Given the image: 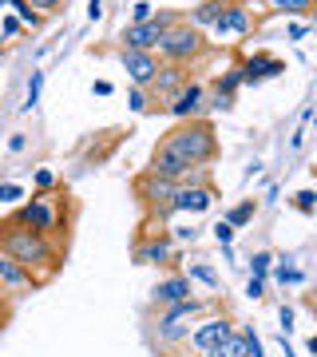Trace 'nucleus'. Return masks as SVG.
<instances>
[{
    "instance_id": "f257e3e1",
    "label": "nucleus",
    "mask_w": 317,
    "mask_h": 357,
    "mask_svg": "<svg viewBox=\"0 0 317 357\" xmlns=\"http://www.w3.org/2000/svg\"><path fill=\"white\" fill-rule=\"evenodd\" d=\"M0 250L20 262V266L32 274L36 282H48L56 270H60V250H56V238L40 234L32 227H20V222H0Z\"/></svg>"
},
{
    "instance_id": "f03ea898",
    "label": "nucleus",
    "mask_w": 317,
    "mask_h": 357,
    "mask_svg": "<svg viewBox=\"0 0 317 357\" xmlns=\"http://www.w3.org/2000/svg\"><path fill=\"white\" fill-rule=\"evenodd\" d=\"M159 151L183 155L187 163L206 167V163H215V155H218V135L206 119H190V123H175V128L167 131L163 139H159Z\"/></svg>"
},
{
    "instance_id": "7ed1b4c3",
    "label": "nucleus",
    "mask_w": 317,
    "mask_h": 357,
    "mask_svg": "<svg viewBox=\"0 0 317 357\" xmlns=\"http://www.w3.org/2000/svg\"><path fill=\"white\" fill-rule=\"evenodd\" d=\"M203 314H206L203 298H183V302H175V306H163L159 310V318H155V337H159L163 345L187 342L194 318H203Z\"/></svg>"
},
{
    "instance_id": "20e7f679",
    "label": "nucleus",
    "mask_w": 317,
    "mask_h": 357,
    "mask_svg": "<svg viewBox=\"0 0 317 357\" xmlns=\"http://www.w3.org/2000/svg\"><path fill=\"white\" fill-rule=\"evenodd\" d=\"M175 24H183V13H178V8H159V13L147 20V24H123V32H119V48L159 52L163 36H167Z\"/></svg>"
},
{
    "instance_id": "39448f33",
    "label": "nucleus",
    "mask_w": 317,
    "mask_h": 357,
    "mask_svg": "<svg viewBox=\"0 0 317 357\" xmlns=\"http://www.w3.org/2000/svg\"><path fill=\"white\" fill-rule=\"evenodd\" d=\"M206 52H210V48H206V36L199 32V28H190L187 20H183V24H175L163 36V44H159V52H155V56H163V64L190 68L194 60H203Z\"/></svg>"
},
{
    "instance_id": "423d86ee",
    "label": "nucleus",
    "mask_w": 317,
    "mask_h": 357,
    "mask_svg": "<svg viewBox=\"0 0 317 357\" xmlns=\"http://www.w3.org/2000/svg\"><path fill=\"white\" fill-rule=\"evenodd\" d=\"M13 222H20V227H32L40 230V234H48V238H60L63 234V215H60V195H32L28 203L16 206Z\"/></svg>"
},
{
    "instance_id": "0eeeda50",
    "label": "nucleus",
    "mask_w": 317,
    "mask_h": 357,
    "mask_svg": "<svg viewBox=\"0 0 317 357\" xmlns=\"http://www.w3.org/2000/svg\"><path fill=\"white\" fill-rule=\"evenodd\" d=\"M135 266H178V250H175V238L159 230V234H143L139 243H135Z\"/></svg>"
},
{
    "instance_id": "6e6552de",
    "label": "nucleus",
    "mask_w": 317,
    "mask_h": 357,
    "mask_svg": "<svg viewBox=\"0 0 317 357\" xmlns=\"http://www.w3.org/2000/svg\"><path fill=\"white\" fill-rule=\"evenodd\" d=\"M254 28V13L250 4H242V0H226V8H222V16L215 20V40L218 44H234V40H242L246 32Z\"/></svg>"
},
{
    "instance_id": "1a4fd4ad",
    "label": "nucleus",
    "mask_w": 317,
    "mask_h": 357,
    "mask_svg": "<svg viewBox=\"0 0 317 357\" xmlns=\"http://www.w3.org/2000/svg\"><path fill=\"white\" fill-rule=\"evenodd\" d=\"M234 330H238V321H230L226 314L203 318V321H194V330H190V337H187V349H194V354H206V349H215V345L226 342Z\"/></svg>"
},
{
    "instance_id": "9d476101",
    "label": "nucleus",
    "mask_w": 317,
    "mask_h": 357,
    "mask_svg": "<svg viewBox=\"0 0 317 357\" xmlns=\"http://www.w3.org/2000/svg\"><path fill=\"white\" fill-rule=\"evenodd\" d=\"M175 191H178V183H171V178H159V175H139V183H135V195L143 199V206L151 211V215H159V218H167L171 215V199H175Z\"/></svg>"
},
{
    "instance_id": "9b49d317",
    "label": "nucleus",
    "mask_w": 317,
    "mask_h": 357,
    "mask_svg": "<svg viewBox=\"0 0 317 357\" xmlns=\"http://www.w3.org/2000/svg\"><path fill=\"white\" fill-rule=\"evenodd\" d=\"M119 68L127 72L131 88H151L159 76V56L155 52H135V48H119Z\"/></svg>"
},
{
    "instance_id": "f8f14e48",
    "label": "nucleus",
    "mask_w": 317,
    "mask_h": 357,
    "mask_svg": "<svg viewBox=\"0 0 317 357\" xmlns=\"http://www.w3.org/2000/svg\"><path fill=\"white\" fill-rule=\"evenodd\" d=\"M163 112L171 115L175 123H190V119H203V115H206V88L190 79L187 88L178 91V96H175L171 103H167Z\"/></svg>"
},
{
    "instance_id": "ddd939ff",
    "label": "nucleus",
    "mask_w": 317,
    "mask_h": 357,
    "mask_svg": "<svg viewBox=\"0 0 317 357\" xmlns=\"http://www.w3.org/2000/svg\"><path fill=\"white\" fill-rule=\"evenodd\" d=\"M190 84L187 76V68H178V64H159V76H155V84L147 91H151V100H155V112H163L167 103L175 100L178 91Z\"/></svg>"
},
{
    "instance_id": "4468645a",
    "label": "nucleus",
    "mask_w": 317,
    "mask_h": 357,
    "mask_svg": "<svg viewBox=\"0 0 317 357\" xmlns=\"http://www.w3.org/2000/svg\"><path fill=\"white\" fill-rule=\"evenodd\" d=\"M238 68H242V88H258V84H266V79L286 72V64L274 60L270 52H254V56H246Z\"/></svg>"
},
{
    "instance_id": "2eb2a0df",
    "label": "nucleus",
    "mask_w": 317,
    "mask_h": 357,
    "mask_svg": "<svg viewBox=\"0 0 317 357\" xmlns=\"http://www.w3.org/2000/svg\"><path fill=\"white\" fill-rule=\"evenodd\" d=\"M0 286H4V294H8V298H24V294L36 290L40 282L32 278L20 262H13V258L0 250Z\"/></svg>"
},
{
    "instance_id": "dca6fc26",
    "label": "nucleus",
    "mask_w": 317,
    "mask_h": 357,
    "mask_svg": "<svg viewBox=\"0 0 317 357\" xmlns=\"http://www.w3.org/2000/svg\"><path fill=\"white\" fill-rule=\"evenodd\" d=\"M215 187H178L171 199V215H203L215 206Z\"/></svg>"
},
{
    "instance_id": "f3484780",
    "label": "nucleus",
    "mask_w": 317,
    "mask_h": 357,
    "mask_svg": "<svg viewBox=\"0 0 317 357\" xmlns=\"http://www.w3.org/2000/svg\"><path fill=\"white\" fill-rule=\"evenodd\" d=\"M183 298H194V290H190V278L183 274V270H175V274H167V278L155 282L151 290V302L159 310L163 306H175V302H183Z\"/></svg>"
},
{
    "instance_id": "a211bd4d",
    "label": "nucleus",
    "mask_w": 317,
    "mask_h": 357,
    "mask_svg": "<svg viewBox=\"0 0 317 357\" xmlns=\"http://www.w3.org/2000/svg\"><path fill=\"white\" fill-rule=\"evenodd\" d=\"M147 171L159 175V178H171V183H183V178L194 171V163H187L183 155H171V151H159V147H155V159H151Z\"/></svg>"
},
{
    "instance_id": "6ab92c4d",
    "label": "nucleus",
    "mask_w": 317,
    "mask_h": 357,
    "mask_svg": "<svg viewBox=\"0 0 317 357\" xmlns=\"http://www.w3.org/2000/svg\"><path fill=\"white\" fill-rule=\"evenodd\" d=\"M222 8H226V0H203V4H194L183 20H187L190 28H199V32H206V28H215V20L222 16Z\"/></svg>"
},
{
    "instance_id": "aec40b11",
    "label": "nucleus",
    "mask_w": 317,
    "mask_h": 357,
    "mask_svg": "<svg viewBox=\"0 0 317 357\" xmlns=\"http://www.w3.org/2000/svg\"><path fill=\"white\" fill-rule=\"evenodd\" d=\"M246 342H250V337H246V330L238 326V330L230 333L226 342H222V345H215V349H206L203 357H246Z\"/></svg>"
},
{
    "instance_id": "412c9836",
    "label": "nucleus",
    "mask_w": 317,
    "mask_h": 357,
    "mask_svg": "<svg viewBox=\"0 0 317 357\" xmlns=\"http://www.w3.org/2000/svg\"><path fill=\"white\" fill-rule=\"evenodd\" d=\"M270 274H274V282H278V286H302V282H305V270H297V266H293V258H290V255H286V258H278Z\"/></svg>"
},
{
    "instance_id": "4be33fe9",
    "label": "nucleus",
    "mask_w": 317,
    "mask_h": 357,
    "mask_svg": "<svg viewBox=\"0 0 317 357\" xmlns=\"http://www.w3.org/2000/svg\"><path fill=\"white\" fill-rule=\"evenodd\" d=\"M8 13H13L24 28H32V32H40V28H44V16H40L28 0H8Z\"/></svg>"
},
{
    "instance_id": "5701e85b",
    "label": "nucleus",
    "mask_w": 317,
    "mask_h": 357,
    "mask_svg": "<svg viewBox=\"0 0 317 357\" xmlns=\"http://www.w3.org/2000/svg\"><path fill=\"white\" fill-rule=\"evenodd\" d=\"M183 274H187L190 282H203L206 290H218V286H222V278H218V270L210 266V262H190Z\"/></svg>"
},
{
    "instance_id": "b1692460",
    "label": "nucleus",
    "mask_w": 317,
    "mask_h": 357,
    "mask_svg": "<svg viewBox=\"0 0 317 357\" xmlns=\"http://www.w3.org/2000/svg\"><path fill=\"white\" fill-rule=\"evenodd\" d=\"M254 215H258V203H254V199H242V203H238V206H230L222 218H226L234 230H242V227H250V222H254Z\"/></svg>"
},
{
    "instance_id": "393cba45",
    "label": "nucleus",
    "mask_w": 317,
    "mask_h": 357,
    "mask_svg": "<svg viewBox=\"0 0 317 357\" xmlns=\"http://www.w3.org/2000/svg\"><path fill=\"white\" fill-rule=\"evenodd\" d=\"M40 96H44V72H40V68H32L28 88H24V103H20V107H24V112H32V107L40 103Z\"/></svg>"
},
{
    "instance_id": "a878e982",
    "label": "nucleus",
    "mask_w": 317,
    "mask_h": 357,
    "mask_svg": "<svg viewBox=\"0 0 317 357\" xmlns=\"http://www.w3.org/2000/svg\"><path fill=\"white\" fill-rule=\"evenodd\" d=\"M238 88H242V68L230 64L226 72L215 79V91H222V96H238Z\"/></svg>"
},
{
    "instance_id": "bb28decb",
    "label": "nucleus",
    "mask_w": 317,
    "mask_h": 357,
    "mask_svg": "<svg viewBox=\"0 0 317 357\" xmlns=\"http://www.w3.org/2000/svg\"><path fill=\"white\" fill-rule=\"evenodd\" d=\"M127 107H131L135 115H147L155 107L151 91H147V88H127Z\"/></svg>"
},
{
    "instance_id": "cd10ccee",
    "label": "nucleus",
    "mask_w": 317,
    "mask_h": 357,
    "mask_svg": "<svg viewBox=\"0 0 317 357\" xmlns=\"http://www.w3.org/2000/svg\"><path fill=\"white\" fill-rule=\"evenodd\" d=\"M274 262H278V258L270 255V250H254L250 255V278H270Z\"/></svg>"
},
{
    "instance_id": "c85d7f7f",
    "label": "nucleus",
    "mask_w": 317,
    "mask_h": 357,
    "mask_svg": "<svg viewBox=\"0 0 317 357\" xmlns=\"http://www.w3.org/2000/svg\"><path fill=\"white\" fill-rule=\"evenodd\" d=\"M20 32H24V24H20V20H16L13 13H4V16H0V40H4V44H8V40H16Z\"/></svg>"
},
{
    "instance_id": "c756f323",
    "label": "nucleus",
    "mask_w": 317,
    "mask_h": 357,
    "mask_svg": "<svg viewBox=\"0 0 317 357\" xmlns=\"http://www.w3.org/2000/svg\"><path fill=\"white\" fill-rule=\"evenodd\" d=\"M210 234H215V243H218V246H234V234H238V230L230 227L226 218H218L215 227H210Z\"/></svg>"
},
{
    "instance_id": "7c9ffc66",
    "label": "nucleus",
    "mask_w": 317,
    "mask_h": 357,
    "mask_svg": "<svg viewBox=\"0 0 317 357\" xmlns=\"http://www.w3.org/2000/svg\"><path fill=\"white\" fill-rule=\"evenodd\" d=\"M28 4H32L44 20H48V16H60L63 8H68V0H28Z\"/></svg>"
},
{
    "instance_id": "2f4dec72",
    "label": "nucleus",
    "mask_w": 317,
    "mask_h": 357,
    "mask_svg": "<svg viewBox=\"0 0 317 357\" xmlns=\"http://www.w3.org/2000/svg\"><path fill=\"white\" fill-rule=\"evenodd\" d=\"M32 183H36V191H56V171L52 167H36V175H32Z\"/></svg>"
},
{
    "instance_id": "473e14b6",
    "label": "nucleus",
    "mask_w": 317,
    "mask_h": 357,
    "mask_svg": "<svg viewBox=\"0 0 317 357\" xmlns=\"http://www.w3.org/2000/svg\"><path fill=\"white\" fill-rule=\"evenodd\" d=\"M151 16H155V4H147V0H135V4H131V20H127V24H147Z\"/></svg>"
},
{
    "instance_id": "72a5a7b5",
    "label": "nucleus",
    "mask_w": 317,
    "mask_h": 357,
    "mask_svg": "<svg viewBox=\"0 0 317 357\" xmlns=\"http://www.w3.org/2000/svg\"><path fill=\"white\" fill-rule=\"evenodd\" d=\"M293 206H297L302 215H314V211H317V191H309V187L297 191V195H293Z\"/></svg>"
},
{
    "instance_id": "f704fd0d",
    "label": "nucleus",
    "mask_w": 317,
    "mask_h": 357,
    "mask_svg": "<svg viewBox=\"0 0 317 357\" xmlns=\"http://www.w3.org/2000/svg\"><path fill=\"white\" fill-rule=\"evenodd\" d=\"M230 107H234V96H222V91L206 96V112H230Z\"/></svg>"
},
{
    "instance_id": "c9c22d12",
    "label": "nucleus",
    "mask_w": 317,
    "mask_h": 357,
    "mask_svg": "<svg viewBox=\"0 0 317 357\" xmlns=\"http://www.w3.org/2000/svg\"><path fill=\"white\" fill-rule=\"evenodd\" d=\"M20 199H24L20 183H0V203H20Z\"/></svg>"
},
{
    "instance_id": "e433bc0d",
    "label": "nucleus",
    "mask_w": 317,
    "mask_h": 357,
    "mask_svg": "<svg viewBox=\"0 0 317 357\" xmlns=\"http://www.w3.org/2000/svg\"><path fill=\"white\" fill-rule=\"evenodd\" d=\"M242 330H246V337H250V342H246V357H266V349H262V337L254 333V326H242Z\"/></svg>"
},
{
    "instance_id": "4c0bfd02",
    "label": "nucleus",
    "mask_w": 317,
    "mask_h": 357,
    "mask_svg": "<svg viewBox=\"0 0 317 357\" xmlns=\"http://www.w3.org/2000/svg\"><path fill=\"white\" fill-rule=\"evenodd\" d=\"M305 32H309V24H305V20H290V24H286V40H290V44H302Z\"/></svg>"
},
{
    "instance_id": "58836bf2",
    "label": "nucleus",
    "mask_w": 317,
    "mask_h": 357,
    "mask_svg": "<svg viewBox=\"0 0 317 357\" xmlns=\"http://www.w3.org/2000/svg\"><path fill=\"white\" fill-rule=\"evenodd\" d=\"M167 234H171L175 243H199V230H194V227H171Z\"/></svg>"
},
{
    "instance_id": "ea45409f",
    "label": "nucleus",
    "mask_w": 317,
    "mask_h": 357,
    "mask_svg": "<svg viewBox=\"0 0 317 357\" xmlns=\"http://www.w3.org/2000/svg\"><path fill=\"white\" fill-rule=\"evenodd\" d=\"M91 96H100V100H111V96H115V84H111V79H95V84H91Z\"/></svg>"
},
{
    "instance_id": "a19ab883",
    "label": "nucleus",
    "mask_w": 317,
    "mask_h": 357,
    "mask_svg": "<svg viewBox=\"0 0 317 357\" xmlns=\"http://www.w3.org/2000/svg\"><path fill=\"white\" fill-rule=\"evenodd\" d=\"M262 294H266V278H250L246 282V298H250V302H258Z\"/></svg>"
},
{
    "instance_id": "79ce46f5",
    "label": "nucleus",
    "mask_w": 317,
    "mask_h": 357,
    "mask_svg": "<svg viewBox=\"0 0 317 357\" xmlns=\"http://www.w3.org/2000/svg\"><path fill=\"white\" fill-rule=\"evenodd\" d=\"M24 147H28V135H24V131H16V135H8V151H13V155H20Z\"/></svg>"
},
{
    "instance_id": "37998d69",
    "label": "nucleus",
    "mask_w": 317,
    "mask_h": 357,
    "mask_svg": "<svg viewBox=\"0 0 317 357\" xmlns=\"http://www.w3.org/2000/svg\"><path fill=\"white\" fill-rule=\"evenodd\" d=\"M103 0H88V24H95V20H103Z\"/></svg>"
},
{
    "instance_id": "c03bdc74",
    "label": "nucleus",
    "mask_w": 317,
    "mask_h": 357,
    "mask_svg": "<svg viewBox=\"0 0 317 357\" xmlns=\"http://www.w3.org/2000/svg\"><path fill=\"white\" fill-rule=\"evenodd\" d=\"M278 321H281V333H290L293 330V306H281L278 310Z\"/></svg>"
},
{
    "instance_id": "a18cd8bd",
    "label": "nucleus",
    "mask_w": 317,
    "mask_h": 357,
    "mask_svg": "<svg viewBox=\"0 0 317 357\" xmlns=\"http://www.w3.org/2000/svg\"><path fill=\"white\" fill-rule=\"evenodd\" d=\"M8 314H13V306H8V294H0V326L8 321Z\"/></svg>"
},
{
    "instance_id": "49530a36",
    "label": "nucleus",
    "mask_w": 317,
    "mask_h": 357,
    "mask_svg": "<svg viewBox=\"0 0 317 357\" xmlns=\"http://www.w3.org/2000/svg\"><path fill=\"white\" fill-rule=\"evenodd\" d=\"M302 139H305V123H302V128H297V131H293V135H290V147H293V151L302 147Z\"/></svg>"
},
{
    "instance_id": "de8ad7c7",
    "label": "nucleus",
    "mask_w": 317,
    "mask_h": 357,
    "mask_svg": "<svg viewBox=\"0 0 317 357\" xmlns=\"http://www.w3.org/2000/svg\"><path fill=\"white\" fill-rule=\"evenodd\" d=\"M305 349H309V354L317 357V333H314V337H309V342H305Z\"/></svg>"
},
{
    "instance_id": "09e8293b",
    "label": "nucleus",
    "mask_w": 317,
    "mask_h": 357,
    "mask_svg": "<svg viewBox=\"0 0 317 357\" xmlns=\"http://www.w3.org/2000/svg\"><path fill=\"white\" fill-rule=\"evenodd\" d=\"M309 314L317 318V294H309Z\"/></svg>"
},
{
    "instance_id": "8fccbe9b",
    "label": "nucleus",
    "mask_w": 317,
    "mask_h": 357,
    "mask_svg": "<svg viewBox=\"0 0 317 357\" xmlns=\"http://www.w3.org/2000/svg\"><path fill=\"white\" fill-rule=\"evenodd\" d=\"M4 13H8V0H0V16H4Z\"/></svg>"
},
{
    "instance_id": "3c124183",
    "label": "nucleus",
    "mask_w": 317,
    "mask_h": 357,
    "mask_svg": "<svg viewBox=\"0 0 317 357\" xmlns=\"http://www.w3.org/2000/svg\"><path fill=\"white\" fill-rule=\"evenodd\" d=\"M0 60H4V44H0Z\"/></svg>"
},
{
    "instance_id": "603ef678",
    "label": "nucleus",
    "mask_w": 317,
    "mask_h": 357,
    "mask_svg": "<svg viewBox=\"0 0 317 357\" xmlns=\"http://www.w3.org/2000/svg\"><path fill=\"white\" fill-rule=\"evenodd\" d=\"M0 294H4V286H0Z\"/></svg>"
},
{
    "instance_id": "864d4df0",
    "label": "nucleus",
    "mask_w": 317,
    "mask_h": 357,
    "mask_svg": "<svg viewBox=\"0 0 317 357\" xmlns=\"http://www.w3.org/2000/svg\"><path fill=\"white\" fill-rule=\"evenodd\" d=\"M314 24H317V16H314Z\"/></svg>"
},
{
    "instance_id": "5fc2aeb1",
    "label": "nucleus",
    "mask_w": 317,
    "mask_h": 357,
    "mask_svg": "<svg viewBox=\"0 0 317 357\" xmlns=\"http://www.w3.org/2000/svg\"><path fill=\"white\" fill-rule=\"evenodd\" d=\"M314 8H317V0H314Z\"/></svg>"
},
{
    "instance_id": "6e6d98bb",
    "label": "nucleus",
    "mask_w": 317,
    "mask_h": 357,
    "mask_svg": "<svg viewBox=\"0 0 317 357\" xmlns=\"http://www.w3.org/2000/svg\"><path fill=\"white\" fill-rule=\"evenodd\" d=\"M0 44H4V40H0Z\"/></svg>"
}]
</instances>
